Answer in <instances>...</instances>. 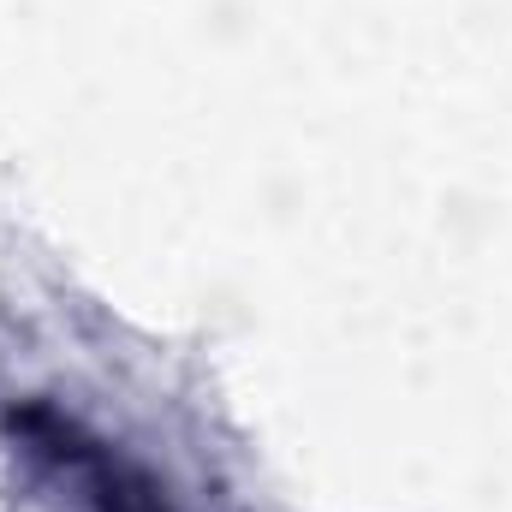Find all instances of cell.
Segmentation results:
<instances>
[{
    "mask_svg": "<svg viewBox=\"0 0 512 512\" xmlns=\"http://www.w3.org/2000/svg\"><path fill=\"white\" fill-rule=\"evenodd\" d=\"M18 429H24L30 447H42V453L72 477V489H78L96 512H173L131 465H120V459H114L102 441H90L78 423H66V417H54V411H24Z\"/></svg>",
    "mask_w": 512,
    "mask_h": 512,
    "instance_id": "6da1fadb",
    "label": "cell"
}]
</instances>
